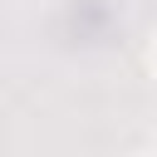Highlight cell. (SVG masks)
Returning <instances> with one entry per match:
<instances>
[{
  "mask_svg": "<svg viewBox=\"0 0 157 157\" xmlns=\"http://www.w3.org/2000/svg\"><path fill=\"white\" fill-rule=\"evenodd\" d=\"M152 157H157V152H152Z\"/></svg>",
  "mask_w": 157,
  "mask_h": 157,
  "instance_id": "1",
  "label": "cell"
},
{
  "mask_svg": "<svg viewBox=\"0 0 157 157\" xmlns=\"http://www.w3.org/2000/svg\"><path fill=\"white\" fill-rule=\"evenodd\" d=\"M152 59H157V54H152Z\"/></svg>",
  "mask_w": 157,
  "mask_h": 157,
  "instance_id": "2",
  "label": "cell"
}]
</instances>
